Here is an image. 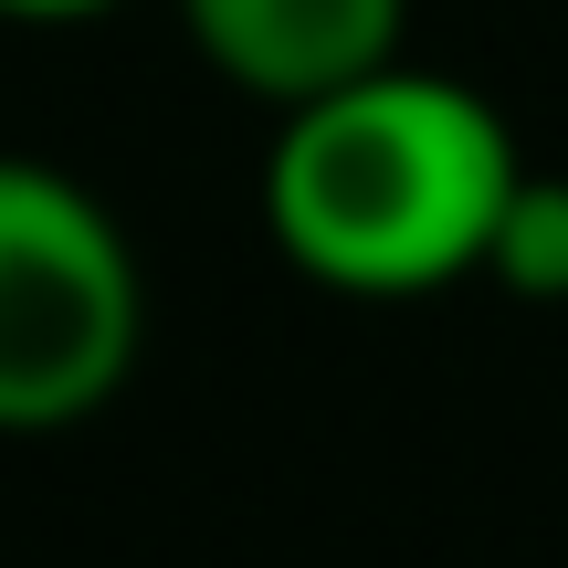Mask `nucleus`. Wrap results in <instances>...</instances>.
<instances>
[{
	"label": "nucleus",
	"mask_w": 568,
	"mask_h": 568,
	"mask_svg": "<svg viewBox=\"0 0 568 568\" xmlns=\"http://www.w3.org/2000/svg\"><path fill=\"white\" fill-rule=\"evenodd\" d=\"M516 138L474 84L379 63L337 95L284 105L264 159V232L326 295H443L485 274L495 211L516 190Z\"/></svg>",
	"instance_id": "f257e3e1"
},
{
	"label": "nucleus",
	"mask_w": 568,
	"mask_h": 568,
	"mask_svg": "<svg viewBox=\"0 0 568 568\" xmlns=\"http://www.w3.org/2000/svg\"><path fill=\"white\" fill-rule=\"evenodd\" d=\"M148 347V274L126 222L53 159L0 148V432L95 422Z\"/></svg>",
	"instance_id": "f03ea898"
},
{
	"label": "nucleus",
	"mask_w": 568,
	"mask_h": 568,
	"mask_svg": "<svg viewBox=\"0 0 568 568\" xmlns=\"http://www.w3.org/2000/svg\"><path fill=\"white\" fill-rule=\"evenodd\" d=\"M400 21L410 0H180V32L201 42V63L274 116L400 63Z\"/></svg>",
	"instance_id": "7ed1b4c3"
},
{
	"label": "nucleus",
	"mask_w": 568,
	"mask_h": 568,
	"mask_svg": "<svg viewBox=\"0 0 568 568\" xmlns=\"http://www.w3.org/2000/svg\"><path fill=\"white\" fill-rule=\"evenodd\" d=\"M485 284H506L516 305H568V169H516L485 243Z\"/></svg>",
	"instance_id": "20e7f679"
},
{
	"label": "nucleus",
	"mask_w": 568,
	"mask_h": 568,
	"mask_svg": "<svg viewBox=\"0 0 568 568\" xmlns=\"http://www.w3.org/2000/svg\"><path fill=\"white\" fill-rule=\"evenodd\" d=\"M116 0H0V21H21V32H74V21H105Z\"/></svg>",
	"instance_id": "39448f33"
}]
</instances>
